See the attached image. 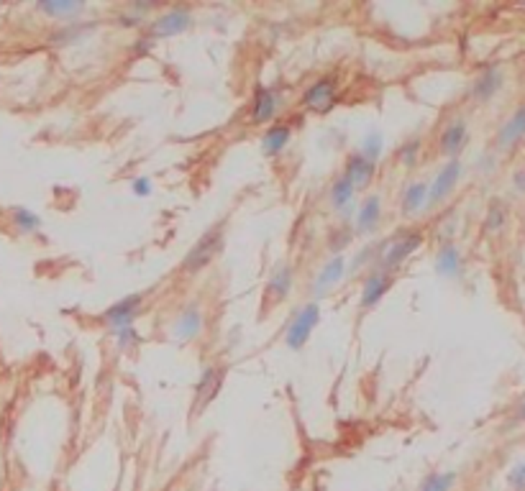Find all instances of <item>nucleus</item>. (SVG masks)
Wrapping results in <instances>:
<instances>
[{
  "label": "nucleus",
  "instance_id": "1",
  "mask_svg": "<svg viewBox=\"0 0 525 491\" xmlns=\"http://www.w3.org/2000/svg\"><path fill=\"white\" fill-rule=\"evenodd\" d=\"M223 246H225V220H220V223L210 225L208 231L192 243V248H190L185 261H182V271L190 276L200 274L203 269H208L220 256Z\"/></svg>",
  "mask_w": 525,
  "mask_h": 491
},
{
  "label": "nucleus",
  "instance_id": "2",
  "mask_svg": "<svg viewBox=\"0 0 525 491\" xmlns=\"http://www.w3.org/2000/svg\"><path fill=\"white\" fill-rule=\"evenodd\" d=\"M420 243H423V236H420L418 231H407V233H402L400 239L390 241V243H382L379 261H377V271H384V274L395 276V271L418 251Z\"/></svg>",
  "mask_w": 525,
  "mask_h": 491
},
{
  "label": "nucleus",
  "instance_id": "3",
  "mask_svg": "<svg viewBox=\"0 0 525 491\" xmlns=\"http://www.w3.org/2000/svg\"><path fill=\"white\" fill-rule=\"evenodd\" d=\"M318 322H321V305H318V302L302 305L300 310L293 315V320L287 322V330H285L287 348H293V350L305 348L313 330L318 327Z\"/></svg>",
  "mask_w": 525,
  "mask_h": 491
},
{
  "label": "nucleus",
  "instance_id": "4",
  "mask_svg": "<svg viewBox=\"0 0 525 491\" xmlns=\"http://www.w3.org/2000/svg\"><path fill=\"white\" fill-rule=\"evenodd\" d=\"M192 26V10L188 6H174L164 13H159L154 21L149 23V31H146V38L149 41H157V38H169V36H180Z\"/></svg>",
  "mask_w": 525,
  "mask_h": 491
},
{
  "label": "nucleus",
  "instance_id": "5",
  "mask_svg": "<svg viewBox=\"0 0 525 491\" xmlns=\"http://www.w3.org/2000/svg\"><path fill=\"white\" fill-rule=\"evenodd\" d=\"M144 302H146V292H139V294H128V297H123L120 302H115V305L108 307V310L100 315V320H103L105 325L111 327V330L131 327V325H134L136 318L141 315Z\"/></svg>",
  "mask_w": 525,
  "mask_h": 491
},
{
  "label": "nucleus",
  "instance_id": "6",
  "mask_svg": "<svg viewBox=\"0 0 525 491\" xmlns=\"http://www.w3.org/2000/svg\"><path fill=\"white\" fill-rule=\"evenodd\" d=\"M461 169H464V166H461L458 159H449L446 166H441V171L433 177V182H428V208L441 205V202L454 192V187H456L458 177H461Z\"/></svg>",
  "mask_w": 525,
  "mask_h": 491
},
{
  "label": "nucleus",
  "instance_id": "7",
  "mask_svg": "<svg viewBox=\"0 0 525 491\" xmlns=\"http://www.w3.org/2000/svg\"><path fill=\"white\" fill-rule=\"evenodd\" d=\"M338 100V85L333 77H321L315 80L305 92H302V105L310 113H328Z\"/></svg>",
  "mask_w": 525,
  "mask_h": 491
},
{
  "label": "nucleus",
  "instance_id": "8",
  "mask_svg": "<svg viewBox=\"0 0 525 491\" xmlns=\"http://www.w3.org/2000/svg\"><path fill=\"white\" fill-rule=\"evenodd\" d=\"M205 327V315H203V307L200 305H185L180 313L174 315L172 320V338L177 341H195L197 335L203 333Z\"/></svg>",
  "mask_w": 525,
  "mask_h": 491
},
{
  "label": "nucleus",
  "instance_id": "9",
  "mask_svg": "<svg viewBox=\"0 0 525 491\" xmlns=\"http://www.w3.org/2000/svg\"><path fill=\"white\" fill-rule=\"evenodd\" d=\"M223 373L225 371L218 369V366H208V369L200 373V381H197V387H195V397H192V415H203V409L218 397V392L223 387Z\"/></svg>",
  "mask_w": 525,
  "mask_h": 491
},
{
  "label": "nucleus",
  "instance_id": "10",
  "mask_svg": "<svg viewBox=\"0 0 525 491\" xmlns=\"http://www.w3.org/2000/svg\"><path fill=\"white\" fill-rule=\"evenodd\" d=\"M377 174V162L367 159L361 151H354L346 157L344 164V177L354 185V190H367L372 182H374Z\"/></svg>",
  "mask_w": 525,
  "mask_h": 491
},
{
  "label": "nucleus",
  "instance_id": "11",
  "mask_svg": "<svg viewBox=\"0 0 525 491\" xmlns=\"http://www.w3.org/2000/svg\"><path fill=\"white\" fill-rule=\"evenodd\" d=\"M279 111V92L274 87H256L254 100H251V113H248V120L251 126H264L270 123Z\"/></svg>",
  "mask_w": 525,
  "mask_h": 491
},
{
  "label": "nucleus",
  "instance_id": "12",
  "mask_svg": "<svg viewBox=\"0 0 525 491\" xmlns=\"http://www.w3.org/2000/svg\"><path fill=\"white\" fill-rule=\"evenodd\" d=\"M392 284H395V276L374 269V271L364 279V284H361V297H359L361 310H372L374 305H379L384 294L392 290Z\"/></svg>",
  "mask_w": 525,
  "mask_h": 491
},
{
  "label": "nucleus",
  "instance_id": "13",
  "mask_svg": "<svg viewBox=\"0 0 525 491\" xmlns=\"http://www.w3.org/2000/svg\"><path fill=\"white\" fill-rule=\"evenodd\" d=\"M293 282H295L293 269L287 266V264H282V266L270 276L267 287H264V307H274V305H279V302H285V299L290 297V292H293Z\"/></svg>",
  "mask_w": 525,
  "mask_h": 491
},
{
  "label": "nucleus",
  "instance_id": "14",
  "mask_svg": "<svg viewBox=\"0 0 525 491\" xmlns=\"http://www.w3.org/2000/svg\"><path fill=\"white\" fill-rule=\"evenodd\" d=\"M346 271H349V261H346L341 253H336L330 261H326V264H323V269L318 271V276L313 279V294H315V297H321V294L330 292V287H336V284L344 279Z\"/></svg>",
  "mask_w": 525,
  "mask_h": 491
},
{
  "label": "nucleus",
  "instance_id": "15",
  "mask_svg": "<svg viewBox=\"0 0 525 491\" xmlns=\"http://www.w3.org/2000/svg\"><path fill=\"white\" fill-rule=\"evenodd\" d=\"M382 218V197L379 194H367L364 202L356 210V220H354V233H372L377 231Z\"/></svg>",
  "mask_w": 525,
  "mask_h": 491
},
{
  "label": "nucleus",
  "instance_id": "16",
  "mask_svg": "<svg viewBox=\"0 0 525 491\" xmlns=\"http://www.w3.org/2000/svg\"><path fill=\"white\" fill-rule=\"evenodd\" d=\"M466 136H469V131H466V120H464V118L451 120L449 126L443 128L441 138H438V151H441L443 157L456 159L458 151L464 149Z\"/></svg>",
  "mask_w": 525,
  "mask_h": 491
},
{
  "label": "nucleus",
  "instance_id": "17",
  "mask_svg": "<svg viewBox=\"0 0 525 491\" xmlns=\"http://www.w3.org/2000/svg\"><path fill=\"white\" fill-rule=\"evenodd\" d=\"M523 136H525V103L500 126V131H497V149L503 151L512 149Z\"/></svg>",
  "mask_w": 525,
  "mask_h": 491
},
{
  "label": "nucleus",
  "instance_id": "18",
  "mask_svg": "<svg viewBox=\"0 0 525 491\" xmlns=\"http://www.w3.org/2000/svg\"><path fill=\"white\" fill-rule=\"evenodd\" d=\"M290 138H293V126H290V123H277V126H270L262 136L264 157H279V154L287 149Z\"/></svg>",
  "mask_w": 525,
  "mask_h": 491
},
{
  "label": "nucleus",
  "instance_id": "19",
  "mask_svg": "<svg viewBox=\"0 0 525 491\" xmlns=\"http://www.w3.org/2000/svg\"><path fill=\"white\" fill-rule=\"evenodd\" d=\"M423 208H428V182L418 179V182H410V185L402 190V197H400V213L402 215H415Z\"/></svg>",
  "mask_w": 525,
  "mask_h": 491
},
{
  "label": "nucleus",
  "instance_id": "20",
  "mask_svg": "<svg viewBox=\"0 0 525 491\" xmlns=\"http://www.w3.org/2000/svg\"><path fill=\"white\" fill-rule=\"evenodd\" d=\"M503 87V72L497 67H487L472 85V97L477 103H487L489 97L495 95L497 90Z\"/></svg>",
  "mask_w": 525,
  "mask_h": 491
},
{
  "label": "nucleus",
  "instance_id": "21",
  "mask_svg": "<svg viewBox=\"0 0 525 491\" xmlns=\"http://www.w3.org/2000/svg\"><path fill=\"white\" fill-rule=\"evenodd\" d=\"M435 271L446 279L461 274V251L454 243H443L435 251Z\"/></svg>",
  "mask_w": 525,
  "mask_h": 491
},
{
  "label": "nucleus",
  "instance_id": "22",
  "mask_svg": "<svg viewBox=\"0 0 525 491\" xmlns=\"http://www.w3.org/2000/svg\"><path fill=\"white\" fill-rule=\"evenodd\" d=\"M354 194H356V190H354V185L344 177V174H338V177L333 179V182H330L328 200H330V205H333V210L351 208Z\"/></svg>",
  "mask_w": 525,
  "mask_h": 491
},
{
  "label": "nucleus",
  "instance_id": "23",
  "mask_svg": "<svg viewBox=\"0 0 525 491\" xmlns=\"http://www.w3.org/2000/svg\"><path fill=\"white\" fill-rule=\"evenodd\" d=\"M456 484V474L454 471H433L420 481L418 491H451Z\"/></svg>",
  "mask_w": 525,
  "mask_h": 491
},
{
  "label": "nucleus",
  "instance_id": "24",
  "mask_svg": "<svg viewBox=\"0 0 525 491\" xmlns=\"http://www.w3.org/2000/svg\"><path fill=\"white\" fill-rule=\"evenodd\" d=\"M38 10L52 18H69V15H80L85 10V3H69V0H59V3H38Z\"/></svg>",
  "mask_w": 525,
  "mask_h": 491
},
{
  "label": "nucleus",
  "instance_id": "25",
  "mask_svg": "<svg viewBox=\"0 0 525 491\" xmlns=\"http://www.w3.org/2000/svg\"><path fill=\"white\" fill-rule=\"evenodd\" d=\"M505 220H507V210L500 200H492L487 208V215H484V233H500L505 228Z\"/></svg>",
  "mask_w": 525,
  "mask_h": 491
},
{
  "label": "nucleus",
  "instance_id": "26",
  "mask_svg": "<svg viewBox=\"0 0 525 491\" xmlns=\"http://www.w3.org/2000/svg\"><path fill=\"white\" fill-rule=\"evenodd\" d=\"M13 225L21 233H36L41 228V218L36 213H31L29 208H15L13 210Z\"/></svg>",
  "mask_w": 525,
  "mask_h": 491
},
{
  "label": "nucleus",
  "instance_id": "27",
  "mask_svg": "<svg viewBox=\"0 0 525 491\" xmlns=\"http://www.w3.org/2000/svg\"><path fill=\"white\" fill-rule=\"evenodd\" d=\"M379 251H382V246H367L364 251H359L356 256H354V261L349 264V271H351V274H356V271H361V266H374L377 269Z\"/></svg>",
  "mask_w": 525,
  "mask_h": 491
},
{
  "label": "nucleus",
  "instance_id": "28",
  "mask_svg": "<svg viewBox=\"0 0 525 491\" xmlns=\"http://www.w3.org/2000/svg\"><path fill=\"white\" fill-rule=\"evenodd\" d=\"M418 154H420V141H418V138L402 143V146L398 149V159L405 164V166H413L415 159H418Z\"/></svg>",
  "mask_w": 525,
  "mask_h": 491
},
{
  "label": "nucleus",
  "instance_id": "29",
  "mask_svg": "<svg viewBox=\"0 0 525 491\" xmlns=\"http://www.w3.org/2000/svg\"><path fill=\"white\" fill-rule=\"evenodd\" d=\"M115 341H118V348H131V346H136V343H141V338H139V333L134 330V325L131 327H120V330H115Z\"/></svg>",
  "mask_w": 525,
  "mask_h": 491
},
{
  "label": "nucleus",
  "instance_id": "30",
  "mask_svg": "<svg viewBox=\"0 0 525 491\" xmlns=\"http://www.w3.org/2000/svg\"><path fill=\"white\" fill-rule=\"evenodd\" d=\"M379 146H382V136L372 134L369 138H364V143H361V154H364L367 159H372V162H377V157H379Z\"/></svg>",
  "mask_w": 525,
  "mask_h": 491
},
{
  "label": "nucleus",
  "instance_id": "31",
  "mask_svg": "<svg viewBox=\"0 0 525 491\" xmlns=\"http://www.w3.org/2000/svg\"><path fill=\"white\" fill-rule=\"evenodd\" d=\"M507 481H510V486L515 491H525V463H520V466H515V469L510 471Z\"/></svg>",
  "mask_w": 525,
  "mask_h": 491
},
{
  "label": "nucleus",
  "instance_id": "32",
  "mask_svg": "<svg viewBox=\"0 0 525 491\" xmlns=\"http://www.w3.org/2000/svg\"><path fill=\"white\" fill-rule=\"evenodd\" d=\"M512 182H515V190H518V192H525V169L515 171V179H512Z\"/></svg>",
  "mask_w": 525,
  "mask_h": 491
},
{
  "label": "nucleus",
  "instance_id": "33",
  "mask_svg": "<svg viewBox=\"0 0 525 491\" xmlns=\"http://www.w3.org/2000/svg\"><path fill=\"white\" fill-rule=\"evenodd\" d=\"M134 190H136V192L146 194V192H149V179H136V182H134Z\"/></svg>",
  "mask_w": 525,
  "mask_h": 491
},
{
  "label": "nucleus",
  "instance_id": "34",
  "mask_svg": "<svg viewBox=\"0 0 525 491\" xmlns=\"http://www.w3.org/2000/svg\"><path fill=\"white\" fill-rule=\"evenodd\" d=\"M520 417H523V420H525V402L520 404Z\"/></svg>",
  "mask_w": 525,
  "mask_h": 491
}]
</instances>
